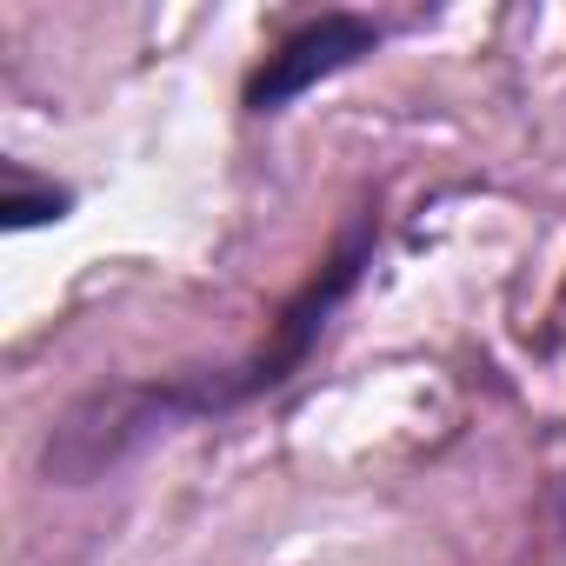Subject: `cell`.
Listing matches in <instances>:
<instances>
[{"mask_svg": "<svg viewBox=\"0 0 566 566\" xmlns=\"http://www.w3.org/2000/svg\"><path fill=\"white\" fill-rule=\"evenodd\" d=\"M67 213V187H34L21 167H8V200H0V220L14 233L21 227H41V220H61Z\"/></svg>", "mask_w": 566, "mask_h": 566, "instance_id": "7a4b0ae2", "label": "cell"}, {"mask_svg": "<svg viewBox=\"0 0 566 566\" xmlns=\"http://www.w3.org/2000/svg\"><path fill=\"white\" fill-rule=\"evenodd\" d=\"M380 48V28L367 14H321L307 28H294L253 74H247V114H280L287 101H301L307 87L360 67Z\"/></svg>", "mask_w": 566, "mask_h": 566, "instance_id": "6da1fadb", "label": "cell"}]
</instances>
